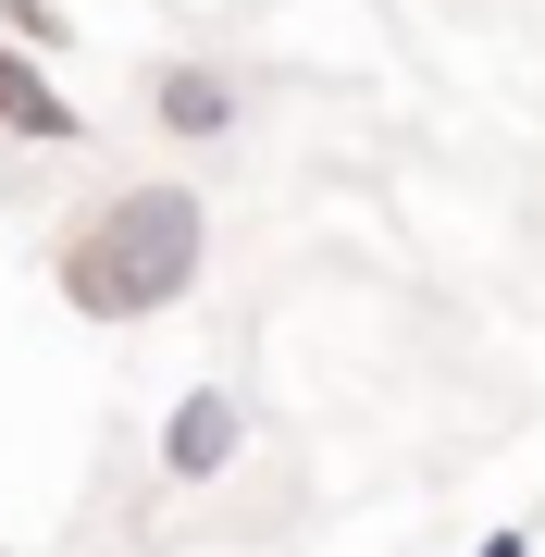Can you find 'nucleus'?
<instances>
[{"label":"nucleus","instance_id":"1","mask_svg":"<svg viewBox=\"0 0 545 557\" xmlns=\"http://www.w3.org/2000/svg\"><path fill=\"white\" fill-rule=\"evenodd\" d=\"M199 260H211L199 186H124V199H100L62 236V298L87 322H162L199 285Z\"/></svg>","mask_w":545,"mask_h":557},{"label":"nucleus","instance_id":"2","mask_svg":"<svg viewBox=\"0 0 545 557\" xmlns=\"http://www.w3.org/2000/svg\"><path fill=\"white\" fill-rule=\"evenodd\" d=\"M236 446H248V409L223 397V384L174 397V421H162V471H174V483H211V471H236Z\"/></svg>","mask_w":545,"mask_h":557},{"label":"nucleus","instance_id":"3","mask_svg":"<svg viewBox=\"0 0 545 557\" xmlns=\"http://www.w3.org/2000/svg\"><path fill=\"white\" fill-rule=\"evenodd\" d=\"M0 124H13V137H38V149H75V137H87L75 100L38 75V50H13V38H0Z\"/></svg>","mask_w":545,"mask_h":557},{"label":"nucleus","instance_id":"4","mask_svg":"<svg viewBox=\"0 0 545 557\" xmlns=\"http://www.w3.org/2000/svg\"><path fill=\"white\" fill-rule=\"evenodd\" d=\"M149 112H162L174 137H236V75H223V62H162V75H149Z\"/></svg>","mask_w":545,"mask_h":557},{"label":"nucleus","instance_id":"5","mask_svg":"<svg viewBox=\"0 0 545 557\" xmlns=\"http://www.w3.org/2000/svg\"><path fill=\"white\" fill-rule=\"evenodd\" d=\"M0 25H13V38H38V50L62 38V13H50V0H0Z\"/></svg>","mask_w":545,"mask_h":557},{"label":"nucleus","instance_id":"6","mask_svg":"<svg viewBox=\"0 0 545 557\" xmlns=\"http://www.w3.org/2000/svg\"><path fill=\"white\" fill-rule=\"evenodd\" d=\"M471 557H533V533H484V545H471Z\"/></svg>","mask_w":545,"mask_h":557}]
</instances>
